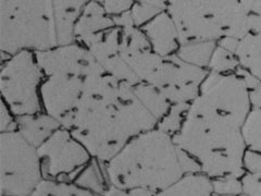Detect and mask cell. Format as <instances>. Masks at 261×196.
<instances>
[{
    "label": "cell",
    "mask_w": 261,
    "mask_h": 196,
    "mask_svg": "<svg viewBox=\"0 0 261 196\" xmlns=\"http://www.w3.org/2000/svg\"><path fill=\"white\" fill-rule=\"evenodd\" d=\"M61 125L93 158L107 163L134 137L156 129L158 120L138 101L132 86L103 73L86 80L81 100Z\"/></svg>",
    "instance_id": "1"
},
{
    "label": "cell",
    "mask_w": 261,
    "mask_h": 196,
    "mask_svg": "<svg viewBox=\"0 0 261 196\" xmlns=\"http://www.w3.org/2000/svg\"><path fill=\"white\" fill-rule=\"evenodd\" d=\"M250 110L203 93L191 103L183 126L173 136L210 179L242 178L247 151L243 127Z\"/></svg>",
    "instance_id": "2"
},
{
    "label": "cell",
    "mask_w": 261,
    "mask_h": 196,
    "mask_svg": "<svg viewBox=\"0 0 261 196\" xmlns=\"http://www.w3.org/2000/svg\"><path fill=\"white\" fill-rule=\"evenodd\" d=\"M103 169L110 185L153 193L185 175L173 137L157 128L130 140L116 157L103 163Z\"/></svg>",
    "instance_id": "3"
},
{
    "label": "cell",
    "mask_w": 261,
    "mask_h": 196,
    "mask_svg": "<svg viewBox=\"0 0 261 196\" xmlns=\"http://www.w3.org/2000/svg\"><path fill=\"white\" fill-rule=\"evenodd\" d=\"M179 44L216 42L224 37L241 40L249 34L247 2H170Z\"/></svg>",
    "instance_id": "4"
},
{
    "label": "cell",
    "mask_w": 261,
    "mask_h": 196,
    "mask_svg": "<svg viewBox=\"0 0 261 196\" xmlns=\"http://www.w3.org/2000/svg\"><path fill=\"white\" fill-rule=\"evenodd\" d=\"M0 45L8 55L58 46L51 2H0Z\"/></svg>",
    "instance_id": "5"
},
{
    "label": "cell",
    "mask_w": 261,
    "mask_h": 196,
    "mask_svg": "<svg viewBox=\"0 0 261 196\" xmlns=\"http://www.w3.org/2000/svg\"><path fill=\"white\" fill-rule=\"evenodd\" d=\"M141 82L152 85L171 104H191L209 71L183 62L176 55L161 57L151 49L121 53Z\"/></svg>",
    "instance_id": "6"
},
{
    "label": "cell",
    "mask_w": 261,
    "mask_h": 196,
    "mask_svg": "<svg viewBox=\"0 0 261 196\" xmlns=\"http://www.w3.org/2000/svg\"><path fill=\"white\" fill-rule=\"evenodd\" d=\"M0 163L3 196H32L44 180L37 149L18 131L0 135Z\"/></svg>",
    "instance_id": "7"
},
{
    "label": "cell",
    "mask_w": 261,
    "mask_h": 196,
    "mask_svg": "<svg viewBox=\"0 0 261 196\" xmlns=\"http://www.w3.org/2000/svg\"><path fill=\"white\" fill-rule=\"evenodd\" d=\"M42 77L43 70L29 51L18 53L3 65V96L16 116H33L40 110L37 85Z\"/></svg>",
    "instance_id": "8"
},
{
    "label": "cell",
    "mask_w": 261,
    "mask_h": 196,
    "mask_svg": "<svg viewBox=\"0 0 261 196\" xmlns=\"http://www.w3.org/2000/svg\"><path fill=\"white\" fill-rule=\"evenodd\" d=\"M38 156L44 179L73 182L80 171L93 159L85 147L67 129H59L40 145Z\"/></svg>",
    "instance_id": "9"
},
{
    "label": "cell",
    "mask_w": 261,
    "mask_h": 196,
    "mask_svg": "<svg viewBox=\"0 0 261 196\" xmlns=\"http://www.w3.org/2000/svg\"><path fill=\"white\" fill-rule=\"evenodd\" d=\"M35 56L40 69L49 77L70 76L87 80L106 73L92 53L77 45L37 52Z\"/></svg>",
    "instance_id": "10"
},
{
    "label": "cell",
    "mask_w": 261,
    "mask_h": 196,
    "mask_svg": "<svg viewBox=\"0 0 261 196\" xmlns=\"http://www.w3.org/2000/svg\"><path fill=\"white\" fill-rule=\"evenodd\" d=\"M88 80V79H87ZM86 80L70 76H51L42 85L47 114L61 120L75 108L83 95Z\"/></svg>",
    "instance_id": "11"
},
{
    "label": "cell",
    "mask_w": 261,
    "mask_h": 196,
    "mask_svg": "<svg viewBox=\"0 0 261 196\" xmlns=\"http://www.w3.org/2000/svg\"><path fill=\"white\" fill-rule=\"evenodd\" d=\"M143 32L150 44L151 51L161 57L175 55L179 39L175 24L168 11L158 14L143 27Z\"/></svg>",
    "instance_id": "12"
},
{
    "label": "cell",
    "mask_w": 261,
    "mask_h": 196,
    "mask_svg": "<svg viewBox=\"0 0 261 196\" xmlns=\"http://www.w3.org/2000/svg\"><path fill=\"white\" fill-rule=\"evenodd\" d=\"M54 14L58 45H72L76 22L86 6L85 2H54Z\"/></svg>",
    "instance_id": "13"
},
{
    "label": "cell",
    "mask_w": 261,
    "mask_h": 196,
    "mask_svg": "<svg viewBox=\"0 0 261 196\" xmlns=\"http://www.w3.org/2000/svg\"><path fill=\"white\" fill-rule=\"evenodd\" d=\"M18 132L36 149L45 143L57 130L61 122L49 114H33L19 117L16 121Z\"/></svg>",
    "instance_id": "14"
},
{
    "label": "cell",
    "mask_w": 261,
    "mask_h": 196,
    "mask_svg": "<svg viewBox=\"0 0 261 196\" xmlns=\"http://www.w3.org/2000/svg\"><path fill=\"white\" fill-rule=\"evenodd\" d=\"M106 13L107 12L105 11L103 6L98 3L87 4L76 22L74 31L75 37L82 42L86 37L112 28L114 22Z\"/></svg>",
    "instance_id": "15"
},
{
    "label": "cell",
    "mask_w": 261,
    "mask_h": 196,
    "mask_svg": "<svg viewBox=\"0 0 261 196\" xmlns=\"http://www.w3.org/2000/svg\"><path fill=\"white\" fill-rule=\"evenodd\" d=\"M154 196H217L211 179L201 173L187 174Z\"/></svg>",
    "instance_id": "16"
},
{
    "label": "cell",
    "mask_w": 261,
    "mask_h": 196,
    "mask_svg": "<svg viewBox=\"0 0 261 196\" xmlns=\"http://www.w3.org/2000/svg\"><path fill=\"white\" fill-rule=\"evenodd\" d=\"M235 56L242 68L261 81V31L239 40Z\"/></svg>",
    "instance_id": "17"
},
{
    "label": "cell",
    "mask_w": 261,
    "mask_h": 196,
    "mask_svg": "<svg viewBox=\"0 0 261 196\" xmlns=\"http://www.w3.org/2000/svg\"><path fill=\"white\" fill-rule=\"evenodd\" d=\"M73 183L99 196H102L110 186L105 173L103 163L95 158L80 171Z\"/></svg>",
    "instance_id": "18"
},
{
    "label": "cell",
    "mask_w": 261,
    "mask_h": 196,
    "mask_svg": "<svg viewBox=\"0 0 261 196\" xmlns=\"http://www.w3.org/2000/svg\"><path fill=\"white\" fill-rule=\"evenodd\" d=\"M133 92L138 101L158 120V122L166 116L171 108V104L167 101V98L152 85L141 82L133 87Z\"/></svg>",
    "instance_id": "19"
},
{
    "label": "cell",
    "mask_w": 261,
    "mask_h": 196,
    "mask_svg": "<svg viewBox=\"0 0 261 196\" xmlns=\"http://www.w3.org/2000/svg\"><path fill=\"white\" fill-rule=\"evenodd\" d=\"M216 42H202L181 45L176 52V56L183 62L196 68L208 70L210 60L216 48Z\"/></svg>",
    "instance_id": "20"
},
{
    "label": "cell",
    "mask_w": 261,
    "mask_h": 196,
    "mask_svg": "<svg viewBox=\"0 0 261 196\" xmlns=\"http://www.w3.org/2000/svg\"><path fill=\"white\" fill-rule=\"evenodd\" d=\"M32 196H99L89 192L73 182L44 179Z\"/></svg>",
    "instance_id": "21"
},
{
    "label": "cell",
    "mask_w": 261,
    "mask_h": 196,
    "mask_svg": "<svg viewBox=\"0 0 261 196\" xmlns=\"http://www.w3.org/2000/svg\"><path fill=\"white\" fill-rule=\"evenodd\" d=\"M247 150L261 153V108H251L243 127Z\"/></svg>",
    "instance_id": "22"
},
{
    "label": "cell",
    "mask_w": 261,
    "mask_h": 196,
    "mask_svg": "<svg viewBox=\"0 0 261 196\" xmlns=\"http://www.w3.org/2000/svg\"><path fill=\"white\" fill-rule=\"evenodd\" d=\"M191 104H173L168 113L157 125V129L170 136H175L181 130Z\"/></svg>",
    "instance_id": "23"
},
{
    "label": "cell",
    "mask_w": 261,
    "mask_h": 196,
    "mask_svg": "<svg viewBox=\"0 0 261 196\" xmlns=\"http://www.w3.org/2000/svg\"><path fill=\"white\" fill-rule=\"evenodd\" d=\"M168 3L165 2H141L133 5L130 15L134 21V26H146L153 18L162 12L167 11Z\"/></svg>",
    "instance_id": "24"
},
{
    "label": "cell",
    "mask_w": 261,
    "mask_h": 196,
    "mask_svg": "<svg viewBox=\"0 0 261 196\" xmlns=\"http://www.w3.org/2000/svg\"><path fill=\"white\" fill-rule=\"evenodd\" d=\"M239 67L240 62L238 57L233 53L217 45L216 51L210 60L208 71L217 73V75H227V73H234Z\"/></svg>",
    "instance_id": "25"
},
{
    "label": "cell",
    "mask_w": 261,
    "mask_h": 196,
    "mask_svg": "<svg viewBox=\"0 0 261 196\" xmlns=\"http://www.w3.org/2000/svg\"><path fill=\"white\" fill-rule=\"evenodd\" d=\"M211 181L217 196H242L243 187L241 178L224 177L211 179Z\"/></svg>",
    "instance_id": "26"
},
{
    "label": "cell",
    "mask_w": 261,
    "mask_h": 196,
    "mask_svg": "<svg viewBox=\"0 0 261 196\" xmlns=\"http://www.w3.org/2000/svg\"><path fill=\"white\" fill-rule=\"evenodd\" d=\"M241 181L243 187L242 196H261V175L245 173Z\"/></svg>",
    "instance_id": "27"
},
{
    "label": "cell",
    "mask_w": 261,
    "mask_h": 196,
    "mask_svg": "<svg viewBox=\"0 0 261 196\" xmlns=\"http://www.w3.org/2000/svg\"><path fill=\"white\" fill-rule=\"evenodd\" d=\"M244 170L248 174L261 175V153L247 150L244 156Z\"/></svg>",
    "instance_id": "28"
},
{
    "label": "cell",
    "mask_w": 261,
    "mask_h": 196,
    "mask_svg": "<svg viewBox=\"0 0 261 196\" xmlns=\"http://www.w3.org/2000/svg\"><path fill=\"white\" fill-rule=\"evenodd\" d=\"M156 193L145 189H120V187L110 185L108 190L105 192L102 196H154Z\"/></svg>",
    "instance_id": "29"
},
{
    "label": "cell",
    "mask_w": 261,
    "mask_h": 196,
    "mask_svg": "<svg viewBox=\"0 0 261 196\" xmlns=\"http://www.w3.org/2000/svg\"><path fill=\"white\" fill-rule=\"evenodd\" d=\"M133 3L130 2H105L103 3V9L105 11L116 15H120L122 13H125L128 10L132 9Z\"/></svg>",
    "instance_id": "30"
},
{
    "label": "cell",
    "mask_w": 261,
    "mask_h": 196,
    "mask_svg": "<svg viewBox=\"0 0 261 196\" xmlns=\"http://www.w3.org/2000/svg\"><path fill=\"white\" fill-rule=\"evenodd\" d=\"M0 121H2V133L11 132V131L18 130L16 122L13 121L12 117L9 113V110L6 108L4 103L2 105V118H0Z\"/></svg>",
    "instance_id": "31"
},
{
    "label": "cell",
    "mask_w": 261,
    "mask_h": 196,
    "mask_svg": "<svg viewBox=\"0 0 261 196\" xmlns=\"http://www.w3.org/2000/svg\"><path fill=\"white\" fill-rule=\"evenodd\" d=\"M114 24H117L119 27H122L123 29L129 28V27H134V21L132 19V15H130V12H125L122 13L120 15H116L112 18Z\"/></svg>",
    "instance_id": "32"
},
{
    "label": "cell",
    "mask_w": 261,
    "mask_h": 196,
    "mask_svg": "<svg viewBox=\"0 0 261 196\" xmlns=\"http://www.w3.org/2000/svg\"><path fill=\"white\" fill-rule=\"evenodd\" d=\"M248 93H249L251 108H261V82Z\"/></svg>",
    "instance_id": "33"
}]
</instances>
